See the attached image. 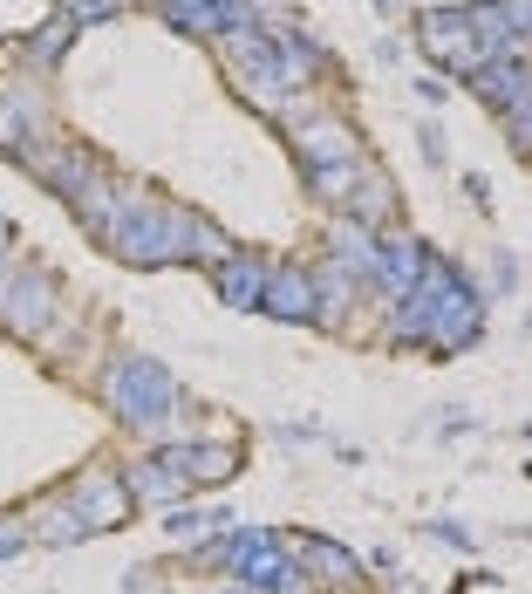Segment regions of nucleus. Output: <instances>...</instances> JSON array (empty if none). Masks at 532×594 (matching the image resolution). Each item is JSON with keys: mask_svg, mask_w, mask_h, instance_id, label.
I'll use <instances>...</instances> for the list:
<instances>
[{"mask_svg": "<svg viewBox=\"0 0 532 594\" xmlns=\"http://www.w3.org/2000/svg\"><path fill=\"white\" fill-rule=\"evenodd\" d=\"M410 35L430 62H444L451 76H471V69H485V55H478V41H471V21H464V7H417V21H410Z\"/></svg>", "mask_w": 532, "mask_h": 594, "instance_id": "1", "label": "nucleus"}, {"mask_svg": "<svg viewBox=\"0 0 532 594\" xmlns=\"http://www.w3.org/2000/svg\"><path fill=\"white\" fill-rule=\"evenodd\" d=\"M21 164H28V178H35V185H48V192L69 198V205H76L82 185L103 171V164H96V151H82V144H41V137L21 151Z\"/></svg>", "mask_w": 532, "mask_h": 594, "instance_id": "2", "label": "nucleus"}, {"mask_svg": "<svg viewBox=\"0 0 532 594\" xmlns=\"http://www.w3.org/2000/svg\"><path fill=\"white\" fill-rule=\"evenodd\" d=\"M35 130H41V89L35 82H0V151H28L35 144Z\"/></svg>", "mask_w": 532, "mask_h": 594, "instance_id": "3", "label": "nucleus"}, {"mask_svg": "<svg viewBox=\"0 0 532 594\" xmlns=\"http://www.w3.org/2000/svg\"><path fill=\"white\" fill-rule=\"evenodd\" d=\"M76 35H82L76 21H69V14H55L48 28H35V35L21 41V62H28V69H41V76H48V69H55L62 55H69V41H76Z\"/></svg>", "mask_w": 532, "mask_h": 594, "instance_id": "4", "label": "nucleus"}, {"mask_svg": "<svg viewBox=\"0 0 532 594\" xmlns=\"http://www.w3.org/2000/svg\"><path fill=\"white\" fill-rule=\"evenodd\" d=\"M260 287H266V260H253V253L246 260L232 253L226 267H219V294L226 301H260Z\"/></svg>", "mask_w": 532, "mask_h": 594, "instance_id": "5", "label": "nucleus"}, {"mask_svg": "<svg viewBox=\"0 0 532 594\" xmlns=\"http://www.w3.org/2000/svg\"><path fill=\"white\" fill-rule=\"evenodd\" d=\"M266 308L273 315H307V274H294V267H266Z\"/></svg>", "mask_w": 532, "mask_h": 594, "instance_id": "6", "label": "nucleus"}, {"mask_svg": "<svg viewBox=\"0 0 532 594\" xmlns=\"http://www.w3.org/2000/svg\"><path fill=\"white\" fill-rule=\"evenodd\" d=\"M492 7H498L505 41H512V48H526V41H532V0H492Z\"/></svg>", "mask_w": 532, "mask_h": 594, "instance_id": "7", "label": "nucleus"}, {"mask_svg": "<svg viewBox=\"0 0 532 594\" xmlns=\"http://www.w3.org/2000/svg\"><path fill=\"white\" fill-rule=\"evenodd\" d=\"M62 14H69L76 28H89V21H110V14H123V0H62Z\"/></svg>", "mask_w": 532, "mask_h": 594, "instance_id": "8", "label": "nucleus"}, {"mask_svg": "<svg viewBox=\"0 0 532 594\" xmlns=\"http://www.w3.org/2000/svg\"><path fill=\"white\" fill-rule=\"evenodd\" d=\"M417 137H423V151H430V164H444V130H437V123H423Z\"/></svg>", "mask_w": 532, "mask_h": 594, "instance_id": "9", "label": "nucleus"}, {"mask_svg": "<svg viewBox=\"0 0 532 594\" xmlns=\"http://www.w3.org/2000/svg\"><path fill=\"white\" fill-rule=\"evenodd\" d=\"M376 7H382V14H396V7H403V0H376Z\"/></svg>", "mask_w": 532, "mask_h": 594, "instance_id": "10", "label": "nucleus"}]
</instances>
